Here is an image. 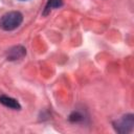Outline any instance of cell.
Wrapping results in <instances>:
<instances>
[{
	"label": "cell",
	"mask_w": 134,
	"mask_h": 134,
	"mask_svg": "<svg viewBox=\"0 0 134 134\" xmlns=\"http://www.w3.org/2000/svg\"><path fill=\"white\" fill-rule=\"evenodd\" d=\"M22 21H23V15L20 12L17 10L8 12L0 18V28L5 31H10L19 27Z\"/></svg>",
	"instance_id": "cell-1"
},
{
	"label": "cell",
	"mask_w": 134,
	"mask_h": 134,
	"mask_svg": "<svg viewBox=\"0 0 134 134\" xmlns=\"http://www.w3.org/2000/svg\"><path fill=\"white\" fill-rule=\"evenodd\" d=\"M134 126V116L133 114H126L113 122V127L116 132L120 134H126L132 131Z\"/></svg>",
	"instance_id": "cell-2"
},
{
	"label": "cell",
	"mask_w": 134,
	"mask_h": 134,
	"mask_svg": "<svg viewBox=\"0 0 134 134\" xmlns=\"http://www.w3.org/2000/svg\"><path fill=\"white\" fill-rule=\"evenodd\" d=\"M26 54V49L22 45H16L6 51V59L8 61H17Z\"/></svg>",
	"instance_id": "cell-3"
},
{
	"label": "cell",
	"mask_w": 134,
	"mask_h": 134,
	"mask_svg": "<svg viewBox=\"0 0 134 134\" xmlns=\"http://www.w3.org/2000/svg\"><path fill=\"white\" fill-rule=\"evenodd\" d=\"M0 103L5 106V107H8L10 109H14V110H20L21 109V105L19 104V102L10 96H7V95H0Z\"/></svg>",
	"instance_id": "cell-4"
},
{
	"label": "cell",
	"mask_w": 134,
	"mask_h": 134,
	"mask_svg": "<svg viewBox=\"0 0 134 134\" xmlns=\"http://www.w3.org/2000/svg\"><path fill=\"white\" fill-rule=\"evenodd\" d=\"M62 5H63V1H62V0H48L43 14H44V15H47L52 8H59V7H61Z\"/></svg>",
	"instance_id": "cell-5"
},
{
	"label": "cell",
	"mask_w": 134,
	"mask_h": 134,
	"mask_svg": "<svg viewBox=\"0 0 134 134\" xmlns=\"http://www.w3.org/2000/svg\"><path fill=\"white\" fill-rule=\"evenodd\" d=\"M69 120L72 122H80V121L84 120V116L79 111H73L69 116Z\"/></svg>",
	"instance_id": "cell-6"
}]
</instances>
